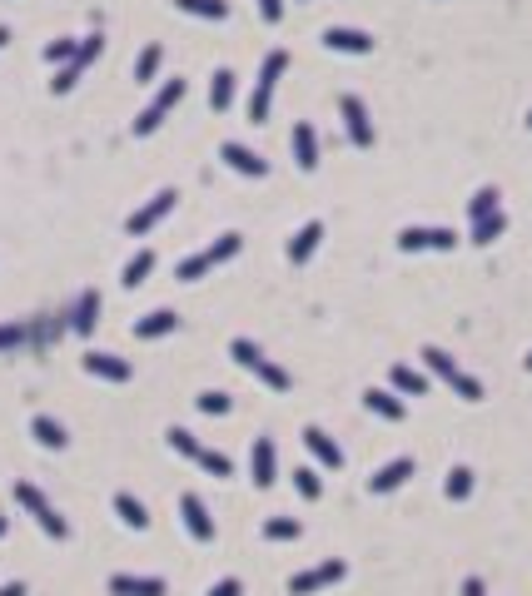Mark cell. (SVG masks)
<instances>
[{
	"mask_svg": "<svg viewBox=\"0 0 532 596\" xmlns=\"http://www.w3.org/2000/svg\"><path fill=\"white\" fill-rule=\"evenodd\" d=\"M423 363H428V373H438V378H443L448 388H453V393L463 398V403H478V398H482V383L473 378V373L458 368V363L443 353V348H423Z\"/></svg>",
	"mask_w": 532,
	"mask_h": 596,
	"instance_id": "6da1fadb",
	"label": "cell"
},
{
	"mask_svg": "<svg viewBox=\"0 0 532 596\" xmlns=\"http://www.w3.org/2000/svg\"><path fill=\"white\" fill-rule=\"evenodd\" d=\"M165 437H169V447H175L179 457H190V462H200V468L209 472V477H229V472H234V462H229L224 453H215V447L194 443V437H190V432H184V428H169Z\"/></svg>",
	"mask_w": 532,
	"mask_h": 596,
	"instance_id": "7a4b0ae2",
	"label": "cell"
},
{
	"mask_svg": "<svg viewBox=\"0 0 532 596\" xmlns=\"http://www.w3.org/2000/svg\"><path fill=\"white\" fill-rule=\"evenodd\" d=\"M284 70H289V55L269 50L264 70H259V85H254V100H249V120H254V125H264V120H269V100H274V85H279Z\"/></svg>",
	"mask_w": 532,
	"mask_h": 596,
	"instance_id": "3957f363",
	"label": "cell"
},
{
	"mask_svg": "<svg viewBox=\"0 0 532 596\" xmlns=\"http://www.w3.org/2000/svg\"><path fill=\"white\" fill-rule=\"evenodd\" d=\"M179 100H184V80H165V85H160V95H154V100L140 110V120H135V135H140V140H145V135H154V129L165 125V114L175 110Z\"/></svg>",
	"mask_w": 532,
	"mask_h": 596,
	"instance_id": "277c9868",
	"label": "cell"
},
{
	"mask_svg": "<svg viewBox=\"0 0 532 596\" xmlns=\"http://www.w3.org/2000/svg\"><path fill=\"white\" fill-rule=\"evenodd\" d=\"M343 561L333 557V561H324V567H309V571H299L289 582V596H314V592H324V586H333V582H343Z\"/></svg>",
	"mask_w": 532,
	"mask_h": 596,
	"instance_id": "5b68a950",
	"label": "cell"
},
{
	"mask_svg": "<svg viewBox=\"0 0 532 596\" xmlns=\"http://www.w3.org/2000/svg\"><path fill=\"white\" fill-rule=\"evenodd\" d=\"M175 199H179L175 190H160V194H154L150 204H145V209H135V214L125 219V228H129V234H135V239H145V234H150V228L160 224V219H165L169 209H175Z\"/></svg>",
	"mask_w": 532,
	"mask_h": 596,
	"instance_id": "8992f818",
	"label": "cell"
},
{
	"mask_svg": "<svg viewBox=\"0 0 532 596\" xmlns=\"http://www.w3.org/2000/svg\"><path fill=\"white\" fill-rule=\"evenodd\" d=\"M458 244V234L453 228H403V234H398V249H403V254H419V249H453Z\"/></svg>",
	"mask_w": 532,
	"mask_h": 596,
	"instance_id": "52a82bcc",
	"label": "cell"
},
{
	"mask_svg": "<svg viewBox=\"0 0 532 596\" xmlns=\"http://www.w3.org/2000/svg\"><path fill=\"white\" fill-rule=\"evenodd\" d=\"M339 110H343V125H348V140H354L358 150H368V144H373V125H368L364 100H358V95H343Z\"/></svg>",
	"mask_w": 532,
	"mask_h": 596,
	"instance_id": "ba28073f",
	"label": "cell"
},
{
	"mask_svg": "<svg viewBox=\"0 0 532 596\" xmlns=\"http://www.w3.org/2000/svg\"><path fill=\"white\" fill-rule=\"evenodd\" d=\"M179 512H184V532L194 537V542H215V522H209V512H204V502L194 492L179 497Z\"/></svg>",
	"mask_w": 532,
	"mask_h": 596,
	"instance_id": "9c48e42d",
	"label": "cell"
},
{
	"mask_svg": "<svg viewBox=\"0 0 532 596\" xmlns=\"http://www.w3.org/2000/svg\"><path fill=\"white\" fill-rule=\"evenodd\" d=\"M408 477H413V457H393V462H383L373 477H368V492H393V487H403Z\"/></svg>",
	"mask_w": 532,
	"mask_h": 596,
	"instance_id": "30bf717a",
	"label": "cell"
},
{
	"mask_svg": "<svg viewBox=\"0 0 532 596\" xmlns=\"http://www.w3.org/2000/svg\"><path fill=\"white\" fill-rule=\"evenodd\" d=\"M324 45L339 50V55H368V50H373V35L348 30V26H329V30H324Z\"/></svg>",
	"mask_w": 532,
	"mask_h": 596,
	"instance_id": "8fae6325",
	"label": "cell"
},
{
	"mask_svg": "<svg viewBox=\"0 0 532 596\" xmlns=\"http://www.w3.org/2000/svg\"><path fill=\"white\" fill-rule=\"evenodd\" d=\"M254 487H274V477H279V462H274V437H254Z\"/></svg>",
	"mask_w": 532,
	"mask_h": 596,
	"instance_id": "7c38bea8",
	"label": "cell"
},
{
	"mask_svg": "<svg viewBox=\"0 0 532 596\" xmlns=\"http://www.w3.org/2000/svg\"><path fill=\"white\" fill-rule=\"evenodd\" d=\"M304 447L318 457V468H329V472H333V468H343V447L333 443V437H329L324 428H304Z\"/></svg>",
	"mask_w": 532,
	"mask_h": 596,
	"instance_id": "4fadbf2b",
	"label": "cell"
},
{
	"mask_svg": "<svg viewBox=\"0 0 532 596\" xmlns=\"http://www.w3.org/2000/svg\"><path fill=\"white\" fill-rule=\"evenodd\" d=\"M110 596H165V582H160V577H129V571H114Z\"/></svg>",
	"mask_w": 532,
	"mask_h": 596,
	"instance_id": "5bb4252c",
	"label": "cell"
},
{
	"mask_svg": "<svg viewBox=\"0 0 532 596\" xmlns=\"http://www.w3.org/2000/svg\"><path fill=\"white\" fill-rule=\"evenodd\" d=\"M318 239H324V224H318V219H309V224H304V228H299V234L289 239V264H293V268H304L309 259H314Z\"/></svg>",
	"mask_w": 532,
	"mask_h": 596,
	"instance_id": "9a60e30c",
	"label": "cell"
},
{
	"mask_svg": "<svg viewBox=\"0 0 532 596\" xmlns=\"http://www.w3.org/2000/svg\"><path fill=\"white\" fill-rule=\"evenodd\" d=\"M219 159H224L229 169H239V174H249V179H264V174H269V165H264V159H259L254 150H244V144H234V140H229L224 150H219Z\"/></svg>",
	"mask_w": 532,
	"mask_h": 596,
	"instance_id": "2e32d148",
	"label": "cell"
},
{
	"mask_svg": "<svg viewBox=\"0 0 532 596\" xmlns=\"http://www.w3.org/2000/svg\"><path fill=\"white\" fill-rule=\"evenodd\" d=\"M293 159H299L304 174H314V169H318V135H314V125H304V120L293 125Z\"/></svg>",
	"mask_w": 532,
	"mask_h": 596,
	"instance_id": "e0dca14e",
	"label": "cell"
},
{
	"mask_svg": "<svg viewBox=\"0 0 532 596\" xmlns=\"http://www.w3.org/2000/svg\"><path fill=\"white\" fill-rule=\"evenodd\" d=\"M85 373H95L105 383H129V363L114 353H85Z\"/></svg>",
	"mask_w": 532,
	"mask_h": 596,
	"instance_id": "ac0fdd59",
	"label": "cell"
},
{
	"mask_svg": "<svg viewBox=\"0 0 532 596\" xmlns=\"http://www.w3.org/2000/svg\"><path fill=\"white\" fill-rule=\"evenodd\" d=\"M114 512H120V522H125L129 532H145V527H150V512H145V502H140V497L114 492Z\"/></svg>",
	"mask_w": 532,
	"mask_h": 596,
	"instance_id": "d6986e66",
	"label": "cell"
},
{
	"mask_svg": "<svg viewBox=\"0 0 532 596\" xmlns=\"http://www.w3.org/2000/svg\"><path fill=\"white\" fill-rule=\"evenodd\" d=\"M70 323H75V333H80V338H85V333H95V323H100V293H95V289H85V293H80L75 318H70Z\"/></svg>",
	"mask_w": 532,
	"mask_h": 596,
	"instance_id": "ffe728a7",
	"label": "cell"
},
{
	"mask_svg": "<svg viewBox=\"0 0 532 596\" xmlns=\"http://www.w3.org/2000/svg\"><path fill=\"white\" fill-rule=\"evenodd\" d=\"M364 407H368V413H379V418H388V422H403V413H408V407L398 403L393 393H383V388H368Z\"/></svg>",
	"mask_w": 532,
	"mask_h": 596,
	"instance_id": "44dd1931",
	"label": "cell"
},
{
	"mask_svg": "<svg viewBox=\"0 0 532 596\" xmlns=\"http://www.w3.org/2000/svg\"><path fill=\"white\" fill-rule=\"evenodd\" d=\"M179 318L169 313V308H160V313H145L140 323H135V338H165V333H175Z\"/></svg>",
	"mask_w": 532,
	"mask_h": 596,
	"instance_id": "7402d4cb",
	"label": "cell"
},
{
	"mask_svg": "<svg viewBox=\"0 0 532 596\" xmlns=\"http://www.w3.org/2000/svg\"><path fill=\"white\" fill-rule=\"evenodd\" d=\"M234 104V70H215V85H209V110L224 114Z\"/></svg>",
	"mask_w": 532,
	"mask_h": 596,
	"instance_id": "603a6c76",
	"label": "cell"
},
{
	"mask_svg": "<svg viewBox=\"0 0 532 596\" xmlns=\"http://www.w3.org/2000/svg\"><path fill=\"white\" fill-rule=\"evenodd\" d=\"M160 65H165V45H145L140 60H135V80H140V85H154Z\"/></svg>",
	"mask_w": 532,
	"mask_h": 596,
	"instance_id": "cb8c5ba5",
	"label": "cell"
},
{
	"mask_svg": "<svg viewBox=\"0 0 532 596\" xmlns=\"http://www.w3.org/2000/svg\"><path fill=\"white\" fill-rule=\"evenodd\" d=\"M150 274H154V254H150V249H140V254H135V259H129V264H125V274H120V283H125V289H140V283L150 279Z\"/></svg>",
	"mask_w": 532,
	"mask_h": 596,
	"instance_id": "d4e9b609",
	"label": "cell"
},
{
	"mask_svg": "<svg viewBox=\"0 0 532 596\" xmlns=\"http://www.w3.org/2000/svg\"><path fill=\"white\" fill-rule=\"evenodd\" d=\"M30 432H35V443L51 447V453H60V447L70 443V437H65V428L55 418H35V422H30Z\"/></svg>",
	"mask_w": 532,
	"mask_h": 596,
	"instance_id": "484cf974",
	"label": "cell"
},
{
	"mask_svg": "<svg viewBox=\"0 0 532 596\" xmlns=\"http://www.w3.org/2000/svg\"><path fill=\"white\" fill-rule=\"evenodd\" d=\"M388 378H393V388H398V393H408V398H423V393H428V378H423L419 368H403V363H398Z\"/></svg>",
	"mask_w": 532,
	"mask_h": 596,
	"instance_id": "4316f807",
	"label": "cell"
},
{
	"mask_svg": "<svg viewBox=\"0 0 532 596\" xmlns=\"http://www.w3.org/2000/svg\"><path fill=\"white\" fill-rule=\"evenodd\" d=\"M503 228H507V214H503V209H497V214H488V219H473V244L503 239Z\"/></svg>",
	"mask_w": 532,
	"mask_h": 596,
	"instance_id": "83f0119b",
	"label": "cell"
},
{
	"mask_svg": "<svg viewBox=\"0 0 532 596\" xmlns=\"http://www.w3.org/2000/svg\"><path fill=\"white\" fill-rule=\"evenodd\" d=\"M209 268H215V259H209V254H190V259H179L175 279H179V283H200Z\"/></svg>",
	"mask_w": 532,
	"mask_h": 596,
	"instance_id": "f1b7e54d",
	"label": "cell"
},
{
	"mask_svg": "<svg viewBox=\"0 0 532 596\" xmlns=\"http://www.w3.org/2000/svg\"><path fill=\"white\" fill-rule=\"evenodd\" d=\"M184 15H204V20H224L229 15V0H175Z\"/></svg>",
	"mask_w": 532,
	"mask_h": 596,
	"instance_id": "f546056e",
	"label": "cell"
},
{
	"mask_svg": "<svg viewBox=\"0 0 532 596\" xmlns=\"http://www.w3.org/2000/svg\"><path fill=\"white\" fill-rule=\"evenodd\" d=\"M229 358H234L239 368H249V373L264 363V353H259V343H254V338H234V343H229Z\"/></svg>",
	"mask_w": 532,
	"mask_h": 596,
	"instance_id": "4dcf8cb0",
	"label": "cell"
},
{
	"mask_svg": "<svg viewBox=\"0 0 532 596\" xmlns=\"http://www.w3.org/2000/svg\"><path fill=\"white\" fill-rule=\"evenodd\" d=\"M468 497H473V468L458 462V468L448 472V502H468Z\"/></svg>",
	"mask_w": 532,
	"mask_h": 596,
	"instance_id": "1f68e13d",
	"label": "cell"
},
{
	"mask_svg": "<svg viewBox=\"0 0 532 596\" xmlns=\"http://www.w3.org/2000/svg\"><path fill=\"white\" fill-rule=\"evenodd\" d=\"M497 204H503V194H497L493 184H482V190L473 194V204H468V219H488V214H497Z\"/></svg>",
	"mask_w": 532,
	"mask_h": 596,
	"instance_id": "d6a6232c",
	"label": "cell"
},
{
	"mask_svg": "<svg viewBox=\"0 0 532 596\" xmlns=\"http://www.w3.org/2000/svg\"><path fill=\"white\" fill-rule=\"evenodd\" d=\"M293 487H299V497H304V502H318V497H324V477H318L314 468L293 472Z\"/></svg>",
	"mask_w": 532,
	"mask_h": 596,
	"instance_id": "836d02e7",
	"label": "cell"
},
{
	"mask_svg": "<svg viewBox=\"0 0 532 596\" xmlns=\"http://www.w3.org/2000/svg\"><path fill=\"white\" fill-rule=\"evenodd\" d=\"M299 532H304V527H299L293 517H269V522H264V537H269V542H293Z\"/></svg>",
	"mask_w": 532,
	"mask_h": 596,
	"instance_id": "e575fe53",
	"label": "cell"
},
{
	"mask_svg": "<svg viewBox=\"0 0 532 596\" xmlns=\"http://www.w3.org/2000/svg\"><path fill=\"white\" fill-rule=\"evenodd\" d=\"M254 373H259V383H264V388H274V393H289V373H284L279 363H269V358H264V363H259Z\"/></svg>",
	"mask_w": 532,
	"mask_h": 596,
	"instance_id": "d590c367",
	"label": "cell"
},
{
	"mask_svg": "<svg viewBox=\"0 0 532 596\" xmlns=\"http://www.w3.org/2000/svg\"><path fill=\"white\" fill-rule=\"evenodd\" d=\"M15 502H20V507H26L30 517H40V512L51 507V502L40 497V487H30V483H15Z\"/></svg>",
	"mask_w": 532,
	"mask_h": 596,
	"instance_id": "8d00e7d4",
	"label": "cell"
},
{
	"mask_svg": "<svg viewBox=\"0 0 532 596\" xmlns=\"http://www.w3.org/2000/svg\"><path fill=\"white\" fill-rule=\"evenodd\" d=\"M239 249H244V239H239V234H219V239H215V249H209V259H215V264H229V259L239 254Z\"/></svg>",
	"mask_w": 532,
	"mask_h": 596,
	"instance_id": "74e56055",
	"label": "cell"
},
{
	"mask_svg": "<svg viewBox=\"0 0 532 596\" xmlns=\"http://www.w3.org/2000/svg\"><path fill=\"white\" fill-rule=\"evenodd\" d=\"M75 55H80L75 40H51V45H45V60H51V65H70Z\"/></svg>",
	"mask_w": 532,
	"mask_h": 596,
	"instance_id": "f35d334b",
	"label": "cell"
},
{
	"mask_svg": "<svg viewBox=\"0 0 532 596\" xmlns=\"http://www.w3.org/2000/svg\"><path fill=\"white\" fill-rule=\"evenodd\" d=\"M40 527H45V537H55V542H65V537H70V527H65V517H60V512H55V507H45V512H40Z\"/></svg>",
	"mask_w": 532,
	"mask_h": 596,
	"instance_id": "ab89813d",
	"label": "cell"
},
{
	"mask_svg": "<svg viewBox=\"0 0 532 596\" xmlns=\"http://www.w3.org/2000/svg\"><path fill=\"white\" fill-rule=\"evenodd\" d=\"M100 50H105V35H85V40H80L75 65H80V70H85V65H95V60H100Z\"/></svg>",
	"mask_w": 532,
	"mask_h": 596,
	"instance_id": "60d3db41",
	"label": "cell"
},
{
	"mask_svg": "<svg viewBox=\"0 0 532 596\" xmlns=\"http://www.w3.org/2000/svg\"><path fill=\"white\" fill-rule=\"evenodd\" d=\"M75 80H80V65L70 60V65H60V75L51 80V89H55V95H70V89H75Z\"/></svg>",
	"mask_w": 532,
	"mask_h": 596,
	"instance_id": "b9f144b4",
	"label": "cell"
},
{
	"mask_svg": "<svg viewBox=\"0 0 532 596\" xmlns=\"http://www.w3.org/2000/svg\"><path fill=\"white\" fill-rule=\"evenodd\" d=\"M194 403H200V413H215V418H219V413H229V398L224 393H200Z\"/></svg>",
	"mask_w": 532,
	"mask_h": 596,
	"instance_id": "7bdbcfd3",
	"label": "cell"
},
{
	"mask_svg": "<svg viewBox=\"0 0 532 596\" xmlns=\"http://www.w3.org/2000/svg\"><path fill=\"white\" fill-rule=\"evenodd\" d=\"M20 343H26V329H20V323H5V329H0V353H5V348H20Z\"/></svg>",
	"mask_w": 532,
	"mask_h": 596,
	"instance_id": "ee69618b",
	"label": "cell"
},
{
	"mask_svg": "<svg viewBox=\"0 0 532 596\" xmlns=\"http://www.w3.org/2000/svg\"><path fill=\"white\" fill-rule=\"evenodd\" d=\"M259 15H264L269 26H279V20H284V0H259Z\"/></svg>",
	"mask_w": 532,
	"mask_h": 596,
	"instance_id": "f6af8a7d",
	"label": "cell"
},
{
	"mask_svg": "<svg viewBox=\"0 0 532 596\" xmlns=\"http://www.w3.org/2000/svg\"><path fill=\"white\" fill-rule=\"evenodd\" d=\"M209 596H244V586H239V577H224V582L209 586Z\"/></svg>",
	"mask_w": 532,
	"mask_h": 596,
	"instance_id": "bcb514c9",
	"label": "cell"
},
{
	"mask_svg": "<svg viewBox=\"0 0 532 596\" xmlns=\"http://www.w3.org/2000/svg\"><path fill=\"white\" fill-rule=\"evenodd\" d=\"M463 596H488V586H482V577H468V582H463Z\"/></svg>",
	"mask_w": 532,
	"mask_h": 596,
	"instance_id": "7dc6e473",
	"label": "cell"
},
{
	"mask_svg": "<svg viewBox=\"0 0 532 596\" xmlns=\"http://www.w3.org/2000/svg\"><path fill=\"white\" fill-rule=\"evenodd\" d=\"M0 596H26V586H20V582H11V586H0Z\"/></svg>",
	"mask_w": 532,
	"mask_h": 596,
	"instance_id": "c3c4849f",
	"label": "cell"
},
{
	"mask_svg": "<svg viewBox=\"0 0 532 596\" xmlns=\"http://www.w3.org/2000/svg\"><path fill=\"white\" fill-rule=\"evenodd\" d=\"M5 40H11V30H5V26H0V50H5Z\"/></svg>",
	"mask_w": 532,
	"mask_h": 596,
	"instance_id": "681fc988",
	"label": "cell"
},
{
	"mask_svg": "<svg viewBox=\"0 0 532 596\" xmlns=\"http://www.w3.org/2000/svg\"><path fill=\"white\" fill-rule=\"evenodd\" d=\"M522 363H528V373H532V353H528V358H522Z\"/></svg>",
	"mask_w": 532,
	"mask_h": 596,
	"instance_id": "f907efd6",
	"label": "cell"
},
{
	"mask_svg": "<svg viewBox=\"0 0 532 596\" xmlns=\"http://www.w3.org/2000/svg\"><path fill=\"white\" fill-rule=\"evenodd\" d=\"M0 537H5V517H0Z\"/></svg>",
	"mask_w": 532,
	"mask_h": 596,
	"instance_id": "816d5d0a",
	"label": "cell"
},
{
	"mask_svg": "<svg viewBox=\"0 0 532 596\" xmlns=\"http://www.w3.org/2000/svg\"><path fill=\"white\" fill-rule=\"evenodd\" d=\"M528 129H532V114H528Z\"/></svg>",
	"mask_w": 532,
	"mask_h": 596,
	"instance_id": "f5cc1de1",
	"label": "cell"
}]
</instances>
